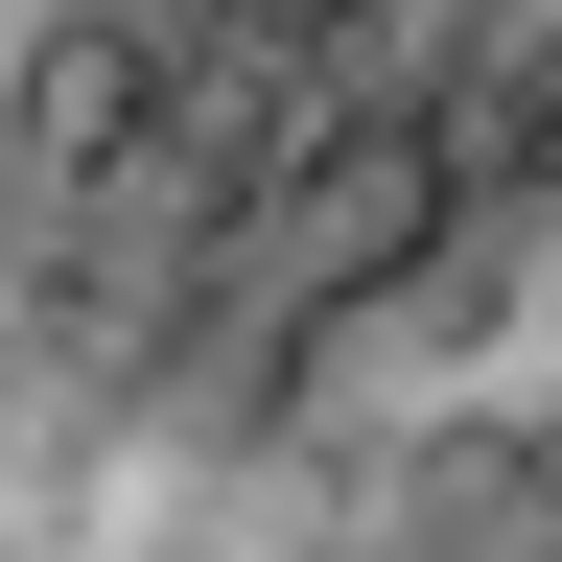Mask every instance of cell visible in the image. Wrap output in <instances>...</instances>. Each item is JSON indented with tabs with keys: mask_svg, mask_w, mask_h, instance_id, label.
<instances>
[]
</instances>
